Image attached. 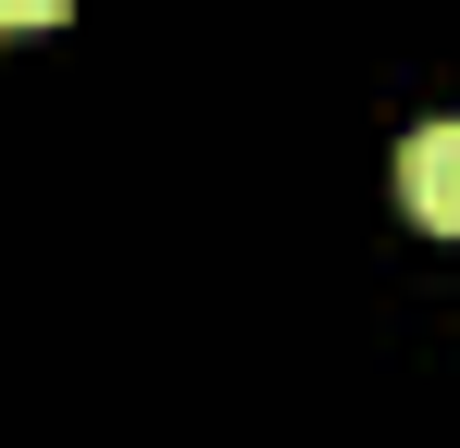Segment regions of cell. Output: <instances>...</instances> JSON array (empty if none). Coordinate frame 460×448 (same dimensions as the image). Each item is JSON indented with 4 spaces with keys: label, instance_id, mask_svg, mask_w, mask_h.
<instances>
[{
    "label": "cell",
    "instance_id": "1",
    "mask_svg": "<svg viewBox=\"0 0 460 448\" xmlns=\"http://www.w3.org/2000/svg\"><path fill=\"white\" fill-rule=\"evenodd\" d=\"M398 200H411V224L460 237V112H436V125L398 138Z\"/></svg>",
    "mask_w": 460,
    "mask_h": 448
},
{
    "label": "cell",
    "instance_id": "2",
    "mask_svg": "<svg viewBox=\"0 0 460 448\" xmlns=\"http://www.w3.org/2000/svg\"><path fill=\"white\" fill-rule=\"evenodd\" d=\"M0 25L25 38V25H63V0H0Z\"/></svg>",
    "mask_w": 460,
    "mask_h": 448
}]
</instances>
